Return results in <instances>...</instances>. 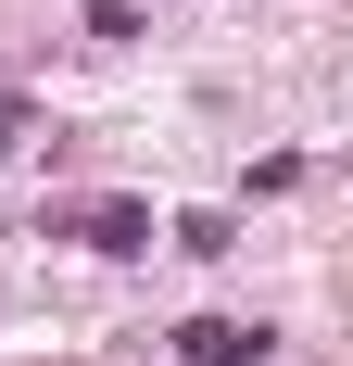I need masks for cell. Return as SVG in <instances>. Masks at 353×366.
Returning <instances> with one entry per match:
<instances>
[{"mask_svg": "<svg viewBox=\"0 0 353 366\" xmlns=\"http://www.w3.org/2000/svg\"><path fill=\"white\" fill-rule=\"evenodd\" d=\"M76 240H89V253H151V202H76Z\"/></svg>", "mask_w": 353, "mask_h": 366, "instance_id": "obj_1", "label": "cell"}, {"mask_svg": "<svg viewBox=\"0 0 353 366\" xmlns=\"http://www.w3.org/2000/svg\"><path fill=\"white\" fill-rule=\"evenodd\" d=\"M176 341H189V366H265V354H278V341H265V329H240V316H189Z\"/></svg>", "mask_w": 353, "mask_h": 366, "instance_id": "obj_2", "label": "cell"}, {"mask_svg": "<svg viewBox=\"0 0 353 366\" xmlns=\"http://www.w3.org/2000/svg\"><path fill=\"white\" fill-rule=\"evenodd\" d=\"M0 152H13V127H0Z\"/></svg>", "mask_w": 353, "mask_h": 366, "instance_id": "obj_3", "label": "cell"}]
</instances>
